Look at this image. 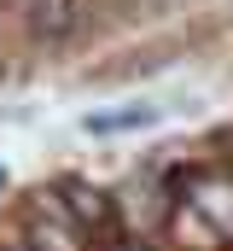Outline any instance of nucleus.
Wrapping results in <instances>:
<instances>
[{
  "label": "nucleus",
  "instance_id": "obj_1",
  "mask_svg": "<svg viewBox=\"0 0 233 251\" xmlns=\"http://www.w3.org/2000/svg\"><path fill=\"white\" fill-rule=\"evenodd\" d=\"M82 24H88V6L82 0H29L23 6V29L41 47H70L82 35Z\"/></svg>",
  "mask_w": 233,
  "mask_h": 251
},
{
  "label": "nucleus",
  "instance_id": "obj_2",
  "mask_svg": "<svg viewBox=\"0 0 233 251\" xmlns=\"http://www.w3.org/2000/svg\"><path fill=\"white\" fill-rule=\"evenodd\" d=\"M152 123H163V111L146 105V100H134V105H116V111H88L82 117V134L111 140V134H134V128H152Z\"/></svg>",
  "mask_w": 233,
  "mask_h": 251
},
{
  "label": "nucleus",
  "instance_id": "obj_3",
  "mask_svg": "<svg viewBox=\"0 0 233 251\" xmlns=\"http://www.w3.org/2000/svg\"><path fill=\"white\" fill-rule=\"evenodd\" d=\"M6 187H12V170H6V164H0V193H6Z\"/></svg>",
  "mask_w": 233,
  "mask_h": 251
}]
</instances>
